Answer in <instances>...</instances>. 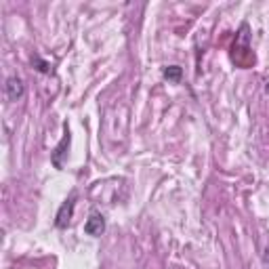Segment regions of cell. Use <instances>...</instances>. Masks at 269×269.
I'll return each mask as SVG.
<instances>
[{
  "label": "cell",
  "mask_w": 269,
  "mask_h": 269,
  "mask_svg": "<svg viewBox=\"0 0 269 269\" xmlns=\"http://www.w3.org/2000/svg\"><path fill=\"white\" fill-rule=\"evenodd\" d=\"M74 202H76V196H70L61 204V208L57 213V219H55V225L59 229H65L67 225H70V219H72V213H74Z\"/></svg>",
  "instance_id": "1"
},
{
  "label": "cell",
  "mask_w": 269,
  "mask_h": 269,
  "mask_svg": "<svg viewBox=\"0 0 269 269\" xmlns=\"http://www.w3.org/2000/svg\"><path fill=\"white\" fill-rule=\"evenodd\" d=\"M70 141H72V137H70V128L65 126V132H63V139L59 141V145L55 147V151H53V164L57 166V168H61L63 166V156H67V149H70Z\"/></svg>",
  "instance_id": "2"
},
{
  "label": "cell",
  "mask_w": 269,
  "mask_h": 269,
  "mask_svg": "<svg viewBox=\"0 0 269 269\" xmlns=\"http://www.w3.org/2000/svg\"><path fill=\"white\" fill-rule=\"evenodd\" d=\"M5 88H7V97H9L11 101L21 99V97H24V93H26L24 80L17 78V76H11V78L7 80V84H5Z\"/></svg>",
  "instance_id": "3"
},
{
  "label": "cell",
  "mask_w": 269,
  "mask_h": 269,
  "mask_svg": "<svg viewBox=\"0 0 269 269\" xmlns=\"http://www.w3.org/2000/svg\"><path fill=\"white\" fill-rule=\"evenodd\" d=\"M84 232H86L88 236H101V234L105 232V219H103V215L93 213L91 217H88L86 225H84Z\"/></svg>",
  "instance_id": "4"
},
{
  "label": "cell",
  "mask_w": 269,
  "mask_h": 269,
  "mask_svg": "<svg viewBox=\"0 0 269 269\" xmlns=\"http://www.w3.org/2000/svg\"><path fill=\"white\" fill-rule=\"evenodd\" d=\"M181 67H179V65H170V67H166V70H164V78L166 80H172V82H179V80H181Z\"/></svg>",
  "instance_id": "5"
},
{
  "label": "cell",
  "mask_w": 269,
  "mask_h": 269,
  "mask_svg": "<svg viewBox=\"0 0 269 269\" xmlns=\"http://www.w3.org/2000/svg\"><path fill=\"white\" fill-rule=\"evenodd\" d=\"M34 61H36V65H38V67H36L38 72H49V63H47V61H42V59H34Z\"/></svg>",
  "instance_id": "6"
},
{
  "label": "cell",
  "mask_w": 269,
  "mask_h": 269,
  "mask_svg": "<svg viewBox=\"0 0 269 269\" xmlns=\"http://www.w3.org/2000/svg\"><path fill=\"white\" fill-rule=\"evenodd\" d=\"M263 261H265V265L269 267V242L265 244V248H263Z\"/></svg>",
  "instance_id": "7"
},
{
  "label": "cell",
  "mask_w": 269,
  "mask_h": 269,
  "mask_svg": "<svg viewBox=\"0 0 269 269\" xmlns=\"http://www.w3.org/2000/svg\"><path fill=\"white\" fill-rule=\"evenodd\" d=\"M267 93H269V82H267Z\"/></svg>",
  "instance_id": "8"
}]
</instances>
